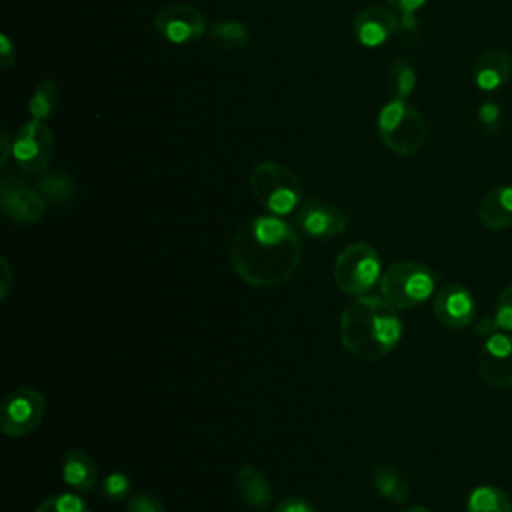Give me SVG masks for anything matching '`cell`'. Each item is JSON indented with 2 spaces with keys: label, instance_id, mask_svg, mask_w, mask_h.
<instances>
[{
  "label": "cell",
  "instance_id": "obj_1",
  "mask_svg": "<svg viewBox=\"0 0 512 512\" xmlns=\"http://www.w3.org/2000/svg\"><path fill=\"white\" fill-rule=\"evenodd\" d=\"M228 256L240 280L254 288H276L294 276L302 260V242L294 226L282 218L256 216L234 232Z\"/></svg>",
  "mask_w": 512,
  "mask_h": 512
},
{
  "label": "cell",
  "instance_id": "obj_2",
  "mask_svg": "<svg viewBox=\"0 0 512 512\" xmlns=\"http://www.w3.org/2000/svg\"><path fill=\"white\" fill-rule=\"evenodd\" d=\"M340 342L356 358L374 362L390 354L402 338L398 308L382 296H356L340 314Z\"/></svg>",
  "mask_w": 512,
  "mask_h": 512
},
{
  "label": "cell",
  "instance_id": "obj_3",
  "mask_svg": "<svg viewBox=\"0 0 512 512\" xmlns=\"http://www.w3.org/2000/svg\"><path fill=\"white\" fill-rule=\"evenodd\" d=\"M250 188L256 200L272 214L286 216L302 204V182L284 164L274 160L258 162L250 172Z\"/></svg>",
  "mask_w": 512,
  "mask_h": 512
},
{
  "label": "cell",
  "instance_id": "obj_4",
  "mask_svg": "<svg viewBox=\"0 0 512 512\" xmlns=\"http://www.w3.org/2000/svg\"><path fill=\"white\" fill-rule=\"evenodd\" d=\"M438 274L414 260L390 264L380 276V296L398 310H408L424 304L436 290Z\"/></svg>",
  "mask_w": 512,
  "mask_h": 512
},
{
  "label": "cell",
  "instance_id": "obj_5",
  "mask_svg": "<svg viewBox=\"0 0 512 512\" xmlns=\"http://www.w3.org/2000/svg\"><path fill=\"white\" fill-rule=\"evenodd\" d=\"M380 142L398 156H410L424 146L426 122L406 100L386 102L376 118Z\"/></svg>",
  "mask_w": 512,
  "mask_h": 512
},
{
  "label": "cell",
  "instance_id": "obj_6",
  "mask_svg": "<svg viewBox=\"0 0 512 512\" xmlns=\"http://www.w3.org/2000/svg\"><path fill=\"white\" fill-rule=\"evenodd\" d=\"M332 276L336 286L350 296H364L382 276L378 250L368 242H354L340 250Z\"/></svg>",
  "mask_w": 512,
  "mask_h": 512
},
{
  "label": "cell",
  "instance_id": "obj_7",
  "mask_svg": "<svg viewBox=\"0 0 512 512\" xmlns=\"http://www.w3.org/2000/svg\"><path fill=\"white\" fill-rule=\"evenodd\" d=\"M46 412V398L38 388L20 386L12 390L0 408V430L10 438L32 434Z\"/></svg>",
  "mask_w": 512,
  "mask_h": 512
},
{
  "label": "cell",
  "instance_id": "obj_8",
  "mask_svg": "<svg viewBox=\"0 0 512 512\" xmlns=\"http://www.w3.org/2000/svg\"><path fill=\"white\" fill-rule=\"evenodd\" d=\"M54 154V134L44 120L24 122L12 140V158L26 174H40L50 166Z\"/></svg>",
  "mask_w": 512,
  "mask_h": 512
},
{
  "label": "cell",
  "instance_id": "obj_9",
  "mask_svg": "<svg viewBox=\"0 0 512 512\" xmlns=\"http://www.w3.org/2000/svg\"><path fill=\"white\" fill-rule=\"evenodd\" d=\"M154 28L172 44H192L208 32L202 12L186 2H172L160 8L154 16Z\"/></svg>",
  "mask_w": 512,
  "mask_h": 512
},
{
  "label": "cell",
  "instance_id": "obj_10",
  "mask_svg": "<svg viewBox=\"0 0 512 512\" xmlns=\"http://www.w3.org/2000/svg\"><path fill=\"white\" fill-rule=\"evenodd\" d=\"M478 374L492 388L512 386V336L508 332L486 336L478 352Z\"/></svg>",
  "mask_w": 512,
  "mask_h": 512
},
{
  "label": "cell",
  "instance_id": "obj_11",
  "mask_svg": "<svg viewBox=\"0 0 512 512\" xmlns=\"http://www.w3.org/2000/svg\"><path fill=\"white\" fill-rule=\"evenodd\" d=\"M296 226L312 238H334L348 228V216L326 200H306L296 210Z\"/></svg>",
  "mask_w": 512,
  "mask_h": 512
},
{
  "label": "cell",
  "instance_id": "obj_12",
  "mask_svg": "<svg viewBox=\"0 0 512 512\" xmlns=\"http://www.w3.org/2000/svg\"><path fill=\"white\" fill-rule=\"evenodd\" d=\"M0 206L16 224H34L44 216L46 198L16 178H4L0 186Z\"/></svg>",
  "mask_w": 512,
  "mask_h": 512
},
{
  "label": "cell",
  "instance_id": "obj_13",
  "mask_svg": "<svg viewBox=\"0 0 512 512\" xmlns=\"http://www.w3.org/2000/svg\"><path fill=\"white\" fill-rule=\"evenodd\" d=\"M432 310L440 324L452 330H462L472 324L476 314V302L472 292L464 284L450 282V284H444L434 294Z\"/></svg>",
  "mask_w": 512,
  "mask_h": 512
},
{
  "label": "cell",
  "instance_id": "obj_14",
  "mask_svg": "<svg viewBox=\"0 0 512 512\" xmlns=\"http://www.w3.org/2000/svg\"><path fill=\"white\" fill-rule=\"evenodd\" d=\"M352 30L362 46L376 48L396 36L398 16L390 8L368 6L356 14Z\"/></svg>",
  "mask_w": 512,
  "mask_h": 512
},
{
  "label": "cell",
  "instance_id": "obj_15",
  "mask_svg": "<svg viewBox=\"0 0 512 512\" xmlns=\"http://www.w3.org/2000/svg\"><path fill=\"white\" fill-rule=\"evenodd\" d=\"M512 76V58L504 48H486L472 66V80L478 90L494 92L508 84Z\"/></svg>",
  "mask_w": 512,
  "mask_h": 512
},
{
  "label": "cell",
  "instance_id": "obj_16",
  "mask_svg": "<svg viewBox=\"0 0 512 512\" xmlns=\"http://www.w3.org/2000/svg\"><path fill=\"white\" fill-rule=\"evenodd\" d=\"M478 220L488 230L512 226V186L500 184L490 188L478 204Z\"/></svg>",
  "mask_w": 512,
  "mask_h": 512
},
{
  "label": "cell",
  "instance_id": "obj_17",
  "mask_svg": "<svg viewBox=\"0 0 512 512\" xmlns=\"http://www.w3.org/2000/svg\"><path fill=\"white\" fill-rule=\"evenodd\" d=\"M62 480L72 492H90L98 482L96 460L80 448L68 450L62 460Z\"/></svg>",
  "mask_w": 512,
  "mask_h": 512
},
{
  "label": "cell",
  "instance_id": "obj_18",
  "mask_svg": "<svg viewBox=\"0 0 512 512\" xmlns=\"http://www.w3.org/2000/svg\"><path fill=\"white\" fill-rule=\"evenodd\" d=\"M236 488L238 494L242 496V500L252 508V510H266L272 504L274 492H272V484L266 478V474L252 466V464H244L236 470Z\"/></svg>",
  "mask_w": 512,
  "mask_h": 512
},
{
  "label": "cell",
  "instance_id": "obj_19",
  "mask_svg": "<svg viewBox=\"0 0 512 512\" xmlns=\"http://www.w3.org/2000/svg\"><path fill=\"white\" fill-rule=\"evenodd\" d=\"M372 484L378 496L394 504H406L410 498V482L404 472L392 464H378L372 470Z\"/></svg>",
  "mask_w": 512,
  "mask_h": 512
},
{
  "label": "cell",
  "instance_id": "obj_20",
  "mask_svg": "<svg viewBox=\"0 0 512 512\" xmlns=\"http://www.w3.org/2000/svg\"><path fill=\"white\" fill-rule=\"evenodd\" d=\"M208 38L212 44L226 52H240L248 48L252 36L250 30L236 20H218L208 26Z\"/></svg>",
  "mask_w": 512,
  "mask_h": 512
},
{
  "label": "cell",
  "instance_id": "obj_21",
  "mask_svg": "<svg viewBox=\"0 0 512 512\" xmlns=\"http://www.w3.org/2000/svg\"><path fill=\"white\" fill-rule=\"evenodd\" d=\"M474 332L480 336L512 332V284L500 292V296L496 300L494 314L488 318H482L474 324Z\"/></svg>",
  "mask_w": 512,
  "mask_h": 512
},
{
  "label": "cell",
  "instance_id": "obj_22",
  "mask_svg": "<svg viewBox=\"0 0 512 512\" xmlns=\"http://www.w3.org/2000/svg\"><path fill=\"white\" fill-rule=\"evenodd\" d=\"M466 512H512V500L500 488L480 484L468 494Z\"/></svg>",
  "mask_w": 512,
  "mask_h": 512
},
{
  "label": "cell",
  "instance_id": "obj_23",
  "mask_svg": "<svg viewBox=\"0 0 512 512\" xmlns=\"http://www.w3.org/2000/svg\"><path fill=\"white\" fill-rule=\"evenodd\" d=\"M386 88L392 100H406L416 88V70L404 56L396 58L386 74Z\"/></svg>",
  "mask_w": 512,
  "mask_h": 512
},
{
  "label": "cell",
  "instance_id": "obj_24",
  "mask_svg": "<svg viewBox=\"0 0 512 512\" xmlns=\"http://www.w3.org/2000/svg\"><path fill=\"white\" fill-rule=\"evenodd\" d=\"M36 190L52 204H68L76 196V184L70 174L50 172L38 178Z\"/></svg>",
  "mask_w": 512,
  "mask_h": 512
},
{
  "label": "cell",
  "instance_id": "obj_25",
  "mask_svg": "<svg viewBox=\"0 0 512 512\" xmlns=\"http://www.w3.org/2000/svg\"><path fill=\"white\" fill-rule=\"evenodd\" d=\"M58 104V86L54 80H42L30 94L28 112L36 120H48Z\"/></svg>",
  "mask_w": 512,
  "mask_h": 512
},
{
  "label": "cell",
  "instance_id": "obj_26",
  "mask_svg": "<svg viewBox=\"0 0 512 512\" xmlns=\"http://www.w3.org/2000/svg\"><path fill=\"white\" fill-rule=\"evenodd\" d=\"M34 512H90V506L80 492H62L42 500Z\"/></svg>",
  "mask_w": 512,
  "mask_h": 512
},
{
  "label": "cell",
  "instance_id": "obj_27",
  "mask_svg": "<svg viewBox=\"0 0 512 512\" xmlns=\"http://www.w3.org/2000/svg\"><path fill=\"white\" fill-rule=\"evenodd\" d=\"M476 118L486 134L500 136L504 132V112L496 100H484L476 110Z\"/></svg>",
  "mask_w": 512,
  "mask_h": 512
},
{
  "label": "cell",
  "instance_id": "obj_28",
  "mask_svg": "<svg viewBox=\"0 0 512 512\" xmlns=\"http://www.w3.org/2000/svg\"><path fill=\"white\" fill-rule=\"evenodd\" d=\"M130 486H132V482L124 472H110L102 480V496L114 504L124 502L130 494Z\"/></svg>",
  "mask_w": 512,
  "mask_h": 512
},
{
  "label": "cell",
  "instance_id": "obj_29",
  "mask_svg": "<svg viewBox=\"0 0 512 512\" xmlns=\"http://www.w3.org/2000/svg\"><path fill=\"white\" fill-rule=\"evenodd\" d=\"M124 512H166L162 500L152 492H138L128 498Z\"/></svg>",
  "mask_w": 512,
  "mask_h": 512
},
{
  "label": "cell",
  "instance_id": "obj_30",
  "mask_svg": "<svg viewBox=\"0 0 512 512\" xmlns=\"http://www.w3.org/2000/svg\"><path fill=\"white\" fill-rule=\"evenodd\" d=\"M418 34H420V22H418L416 14H400L396 36H398L402 42L412 44V42H416Z\"/></svg>",
  "mask_w": 512,
  "mask_h": 512
},
{
  "label": "cell",
  "instance_id": "obj_31",
  "mask_svg": "<svg viewBox=\"0 0 512 512\" xmlns=\"http://www.w3.org/2000/svg\"><path fill=\"white\" fill-rule=\"evenodd\" d=\"M274 512H320V510L302 496H288L276 504Z\"/></svg>",
  "mask_w": 512,
  "mask_h": 512
},
{
  "label": "cell",
  "instance_id": "obj_32",
  "mask_svg": "<svg viewBox=\"0 0 512 512\" xmlns=\"http://www.w3.org/2000/svg\"><path fill=\"white\" fill-rule=\"evenodd\" d=\"M0 60H2V68H10L16 62V50L6 34L0 36Z\"/></svg>",
  "mask_w": 512,
  "mask_h": 512
},
{
  "label": "cell",
  "instance_id": "obj_33",
  "mask_svg": "<svg viewBox=\"0 0 512 512\" xmlns=\"http://www.w3.org/2000/svg\"><path fill=\"white\" fill-rule=\"evenodd\" d=\"M390 6L400 10V14H416L428 0H386Z\"/></svg>",
  "mask_w": 512,
  "mask_h": 512
},
{
  "label": "cell",
  "instance_id": "obj_34",
  "mask_svg": "<svg viewBox=\"0 0 512 512\" xmlns=\"http://www.w3.org/2000/svg\"><path fill=\"white\" fill-rule=\"evenodd\" d=\"M0 268L4 272L2 284H0V298L4 300L8 296V292H10V286H12V266H10V262L6 258H0Z\"/></svg>",
  "mask_w": 512,
  "mask_h": 512
},
{
  "label": "cell",
  "instance_id": "obj_35",
  "mask_svg": "<svg viewBox=\"0 0 512 512\" xmlns=\"http://www.w3.org/2000/svg\"><path fill=\"white\" fill-rule=\"evenodd\" d=\"M10 154H12V142H10V138H8V130L2 128V160H0L2 166L8 162V156H10Z\"/></svg>",
  "mask_w": 512,
  "mask_h": 512
},
{
  "label": "cell",
  "instance_id": "obj_36",
  "mask_svg": "<svg viewBox=\"0 0 512 512\" xmlns=\"http://www.w3.org/2000/svg\"><path fill=\"white\" fill-rule=\"evenodd\" d=\"M402 512H432V510L426 508V506H408V508H404Z\"/></svg>",
  "mask_w": 512,
  "mask_h": 512
}]
</instances>
